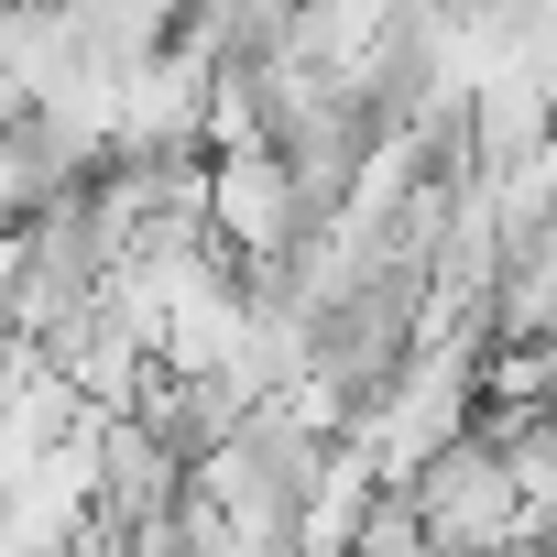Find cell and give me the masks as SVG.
I'll return each mask as SVG.
<instances>
[{
    "label": "cell",
    "instance_id": "obj_1",
    "mask_svg": "<svg viewBox=\"0 0 557 557\" xmlns=\"http://www.w3.org/2000/svg\"><path fill=\"white\" fill-rule=\"evenodd\" d=\"M405 492H416V513H426V546H437V557H524V481H513V459H503V437H492V426L448 437Z\"/></svg>",
    "mask_w": 557,
    "mask_h": 557
},
{
    "label": "cell",
    "instance_id": "obj_4",
    "mask_svg": "<svg viewBox=\"0 0 557 557\" xmlns=\"http://www.w3.org/2000/svg\"><path fill=\"white\" fill-rule=\"evenodd\" d=\"M350 557H437V546H426V513H416V492H405V481H383V492H372V513H361Z\"/></svg>",
    "mask_w": 557,
    "mask_h": 557
},
{
    "label": "cell",
    "instance_id": "obj_2",
    "mask_svg": "<svg viewBox=\"0 0 557 557\" xmlns=\"http://www.w3.org/2000/svg\"><path fill=\"white\" fill-rule=\"evenodd\" d=\"M208 230L240 251V262H273V251H296L307 230H329L296 186V164L273 153V143H230L208 153Z\"/></svg>",
    "mask_w": 557,
    "mask_h": 557
},
{
    "label": "cell",
    "instance_id": "obj_3",
    "mask_svg": "<svg viewBox=\"0 0 557 557\" xmlns=\"http://www.w3.org/2000/svg\"><path fill=\"white\" fill-rule=\"evenodd\" d=\"M372 492H383V470L339 437V448H329V470H318V492H307V513H296V557H350V535H361Z\"/></svg>",
    "mask_w": 557,
    "mask_h": 557
},
{
    "label": "cell",
    "instance_id": "obj_6",
    "mask_svg": "<svg viewBox=\"0 0 557 557\" xmlns=\"http://www.w3.org/2000/svg\"><path fill=\"white\" fill-rule=\"evenodd\" d=\"M0 12H12V0H0Z\"/></svg>",
    "mask_w": 557,
    "mask_h": 557
},
{
    "label": "cell",
    "instance_id": "obj_5",
    "mask_svg": "<svg viewBox=\"0 0 557 557\" xmlns=\"http://www.w3.org/2000/svg\"><path fill=\"white\" fill-rule=\"evenodd\" d=\"M66 557H121V535H99V524H88V535H77Z\"/></svg>",
    "mask_w": 557,
    "mask_h": 557
}]
</instances>
